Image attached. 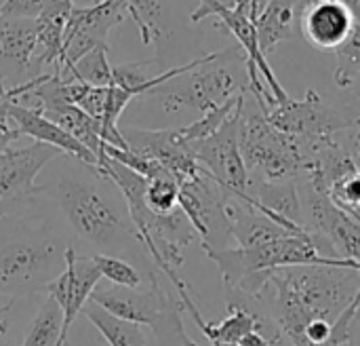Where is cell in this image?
Listing matches in <instances>:
<instances>
[{
	"instance_id": "484cf974",
	"label": "cell",
	"mask_w": 360,
	"mask_h": 346,
	"mask_svg": "<svg viewBox=\"0 0 360 346\" xmlns=\"http://www.w3.org/2000/svg\"><path fill=\"white\" fill-rule=\"evenodd\" d=\"M146 205L158 216H167L179 207V182L173 175H160L148 180L146 186Z\"/></svg>"
},
{
	"instance_id": "8992f818",
	"label": "cell",
	"mask_w": 360,
	"mask_h": 346,
	"mask_svg": "<svg viewBox=\"0 0 360 346\" xmlns=\"http://www.w3.org/2000/svg\"><path fill=\"white\" fill-rule=\"evenodd\" d=\"M70 245L49 233L0 247V296H27L49 290L65 268Z\"/></svg>"
},
{
	"instance_id": "e0dca14e",
	"label": "cell",
	"mask_w": 360,
	"mask_h": 346,
	"mask_svg": "<svg viewBox=\"0 0 360 346\" xmlns=\"http://www.w3.org/2000/svg\"><path fill=\"white\" fill-rule=\"evenodd\" d=\"M6 112L15 121V125H17L21 135L34 137L36 142L46 144V146H53V148L61 150L63 154L76 159L82 165H89V167H95V169L99 167V159L89 148H84L78 140H74L59 125H55L49 118H44L38 110L25 108L21 104H15V101L6 99Z\"/></svg>"
},
{
	"instance_id": "4fadbf2b",
	"label": "cell",
	"mask_w": 360,
	"mask_h": 346,
	"mask_svg": "<svg viewBox=\"0 0 360 346\" xmlns=\"http://www.w3.org/2000/svg\"><path fill=\"white\" fill-rule=\"evenodd\" d=\"M127 148L135 154L150 156L160 163L179 184L200 173V165L192 146L181 137L177 129H139L129 127L120 131Z\"/></svg>"
},
{
	"instance_id": "277c9868",
	"label": "cell",
	"mask_w": 360,
	"mask_h": 346,
	"mask_svg": "<svg viewBox=\"0 0 360 346\" xmlns=\"http://www.w3.org/2000/svg\"><path fill=\"white\" fill-rule=\"evenodd\" d=\"M209 260H213L221 273V279L228 290H236L245 279L257 273H270L285 266H304V264H329V266H354L352 260L335 258L331 247L310 233L291 235L255 247H224L209 249L205 247Z\"/></svg>"
},
{
	"instance_id": "836d02e7",
	"label": "cell",
	"mask_w": 360,
	"mask_h": 346,
	"mask_svg": "<svg viewBox=\"0 0 360 346\" xmlns=\"http://www.w3.org/2000/svg\"><path fill=\"white\" fill-rule=\"evenodd\" d=\"M2 2H4V0H0V6H2Z\"/></svg>"
},
{
	"instance_id": "d4e9b609",
	"label": "cell",
	"mask_w": 360,
	"mask_h": 346,
	"mask_svg": "<svg viewBox=\"0 0 360 346\" xmlns=\"http://www.w3.org/2000/svg\"><path fill=\"white\" fill-rule=\"evenodd\" d=\"M335 59L338 66L333 72V80L340 89H348L360 74V21L350 38L335 51Z\"/></svg>"
},
{
	"instance_id": "8fae6325",
	"label": "cell",
	"mask_w": 360,
	"mask_h": 346,
	"mask_svg": "<svg viewBox=\"0 0 360 346\" xmlns=\"http://www.w3.org/2000/svg\"><path fill=\"white\" fill-rule=\"evenodd\" d=\"M124 17V0H99L91 6H74L65 25L63 55L57 72H68L93 49H108L110 30L120 25Z\"/></svg>"
},
{
	"instance_id": "4316f807",
	"label": "cell",
	"mask_w": 360,
	"mask_h": 346,
	"mask_svg": "<svg viewBox=\"0 0 360 346\" xmlns=\"http://www.w3.org/2000/svg\"><path fill=\"white\" fill-rule=\"evenodd\" d=\"M42 11V0H4L0 6V23L34 21Z\"/></svg>"
},
{
	"instance_id": "603a6c76",
	"label": "cell",
	"mask_w": 360,
	"mask_h": 346,
	"mask_svg": "<svg viewBox=\"0 0 360 346\" xmlns=\"http://www.w3.org/2000/svg\"><path fill=\"white\" fill-rule=\"evenodd\" d=\"M91 258H93V262H95V266H97L101 279L108 281V283H112V285L135 288V290H137V288L146 281L143 273H141L135 264L127 262L124 258L105 256V254H93Z\"/></svg>"
},
{
	"instance_id": "ffe728a7",
	"label": "cell",
	"mask_w": 360,
	"mask_h": 346,
	"mask_svg": "<svg viewBox=\"0 0 360 346\" xmlns=\"http://www.w3.org/2000/svg\"><path fill=\"white\" fill-rule=\"evenodd\" d=\"M63 342H68V336L63 334L61 307L55 302V298L44 296V302L30 323L21 346H61Z\"/></svg>"
},
{
	"instance_id": "e575fe53",
	"label": "cell",
	"mask_w": 360,
	"mask_h": 346,
	"mask_svg": "<svg viewBox=\"0 0 360 346\" xmlns=\"http://www.w3.org/2000/svg\"><path fill=\"white\" fill-rule=\"evenodd\" d=\"M63 346H68V342H65V345H63Z\"/></svg>"
},
{
	"instance_id": "f1b7e54d",
	"label": "cell",
	"mask_w": 360,
	"mask_h": 346,
	"mask_svg": "<svg viewBox=\"0 0 360 346\" xmlns=\"http://www.w3.org/2000/svg\"><path fill=\"white\" fill-rule=\"evenodd\" d=\"M72 11H74V2L72 0H42V11H40L38 17L68 21Z\"/></svg>"
},
{
	"instance_id": "ba28073f",
	"label": "cell",
	"mask_w": 360,
	"mask_h": 346,
	"mask_svg": "<svg viewBox=\"0 0 360 346\" xmlns=\"http://www.w3.org/2000/svg\"><path fill=\"white\" fill-rule=\"evenodd\" d=\"M264 114L278 131L297 140L335 137L350 129L356 118V112L348 116L342 110L325 104V99L314 89H308L302 99L289 97L285 104H276Z\"/></svg>"
},
{
	"instance_id": "d6986e66",
	"label": "cell",
	"mask_w": 360,
	"mask_h": 346,
	"mask_svg": "<svg viewBox=\"0 0 360 346\" xmlns=\"http://www.w3.org/2000/svg\"><path fill=\"white\" fill-rule=\"evenodd\" d=\"M127 15L135 21L143 44H160L169 36V0H124Z\"/></svg>"
},
{
	"instance_id": "9a60e30c",
	"label": "cell",
	"mask_w": 360,
	"mask_h": 346,
	"mask_svg": "<svg viewBox=\"0 0 360 346\" xmlns=\"http://www.w3.org/2000/svg\"><path fill=\"white\" fill-rule=\"evenodd\" d=\"M359 19L344 0L308 2L300 15V32L306 42L323 53H335L354 32Z\"/></svg>"
},
{
	"instance_id": "52a82bcc",
	"label": "cell",
	"mask_w": 360,
	"mask_h": 346,
	"mask_svg": "<svg viewBox=\"0 0 360 346\" xmlns=\"http://www.w3.org/2000/svg\"><path fill=\"white\" fill-rule=\"evenodd\" d=\"M61 154V150L40 142L23 148H6L0 154V220L30 207L46 190L34 182L42 167Z\"/></svg>"
},
{
	"instance_id": "5b68a950",
	"label": "cell",
	"mask_w": 360,
	"mask_h": 346,
	"mask_svg": "<svg viewBox=\"0 0 360 346\" xmlns=\"http://www.w3.org/2000/svg\"><path fill=\"white\" fill-rule=\"evenodd\" d=\"M238 146L247 171L266 182H289L304 169L300 140L278 131L257 101L247 95L238 121Z\"/></svg>"
},
{
	"instance_id": "1f68e13d",
	"label": "cell",
	"mask_w": 360,
	"mask_h": 346,
	"mask_svg": "<svg viewBox=\"0 0 360 346\" xmlns=\"http://www.w3.org/2000/svg\"><path fill=\"white\" fill-rule=\"evenodd\" d=\"M352 11H354V15H356V19L360 21V0H344Z\"/></svg>"
},
{
	"instance_id": "6da1fadb",
	"label": "cell",
	"mask_w": 360,
	"mask_h": 346,
	"mask_svg": "<svg viewBox=\"0 0 360 346\" xmlns=\"http://www.w3.org/2000/svg\"><path fill=\"white\" fill-rule=\"evenodd\" d=\"M266 288H272V315L281 332L293 346H310L306 330L314 319L335 321L356 298L359 268L304 264L266 273Z\"/></svg>"
},
{
	"instance_id": "ac0fdd59",
	"label": "cell",
	"mask_w": 360,
	"mask_h": 346,
	"mask_svg": "<svg viewBox=\"0 0 360 346\" xmlns=\"http://www.w3.org/2000/svg\"><path fill=\"white\" fill-rule=\"evenodd\" d=\"M302 0H268L262 13L255 19L257 40L262 53L268 57L281 42L291 40L300 30Z\"/></svg>"
},
{
	"instance_id": "d6a6232c",
	"label": "cell",
	"mask_w": 360,
	"mask_h": 346,
	"mask_svg": "<svg viewBox=\"0 0 360 346\" xmlns=\"http://www.w3.org/2000/svg\"><path fill=\"white\" fill-rule=\"evenodd\" d=\"M302 2H304V6H306L308 2H316V0H302Z\"/></svg>"
},
{
	"instance_id": "3957f363",
	"label": "cell",
	"mask_w": 360,
	"mask_h": 346,
	"mask_svg": "<svg viewBox=\"0 0 360 346\" xmlns=\"http://www.w3.org/2000/svg\"><path fill=\"white\" fill-rule=\"evenodd\" d=\"M247 55L240 47H230L198 57L190 70L154 87L141 99H156L162 110L171 114L181 110L205 114L247 93Z\"/></svg>"
},
{
	"instance_id": "2e32d148",
	"label": "cell",
	"mask_w": 360,
	"mask_h": 346,
	"mask_svg": "<svg viewBox=\"0 0 360 346\" xmlns=\"http://www.w3.org/2000/svg\"><path fill=\"white\" fill-rule=\"evenodd\" d=\"M99 281H101V275H99L93 258L78 256L74 247H68L65 268L46 290V296L55 298V302L61 307L65 336H68V330L72 328V323L76 321V317L82 313L84 304L91 300V294Z\"/></svg>"
},
{
	"instance_id": "cb8c5ba5",
	"label": "cell",
	"mask_w": 360,
	"mask_h": 346,
	"mask_svg": "<svg viewBox=\"0 0 360 346\" xmlns=\"http://www.w3.org/2000/svg\"><path fill=\"white\" fill-rule=\"evenodd\" d=\"M243 95H245V93H243ZM243 95H238V97L226 101L224 106H217V108L205 112L198 121H194V123H190V125H186V127H179L181 137H184L188 144H196V142L207 140L209 135H213V133H215V131L234 114V110L238 108Z\"/></svg>"
},
{
	"instance_id": "44dd1931",
	"label": "cell",
	"mask_w": 360,
	"mask_h": 346,
	"mask_svg": "<svg viewBox=\"0 0 360 346\" xmlns=\"http://www.w3.org/2000/svg\"><path fill=\"white\" fill-rule=\"evenodd\" d=\"M82 313L86 315V319L95 326V330L105 338V342L110 346H148V340L139 326L108 315L103 309H99L91 300L84 304Z\"/></svg>"
},
{
	"instance_id": "5bb4252c",
	"label": "cell",
	"mask_w": 360,
	"mask_h": 346,
	"mask_svg": "<svg viewBox=\"0 0 360 346\" xmlns=\"http://www.w3.org/2000/svg\"><path fill=\"white\" fill-rule=\"evenodd\" d=\"M209 15H215L221 25L236 38L238 47L243 49V53L247 55V63H251L262 80H266V87L270 89V93L274 95L276 104H285L291 95L285 91V87L278 82L274 70L270 68L268 63V57L262 53L259 49V40H257V30H255V23L253 19L247 15V13H240L236 8H226V6H219V4H213L209 0H198V6L190 13V21L198 23L202 21L205 17Z\"/></svg>"
},
{
	"instance_id": "7a4b0ae2",
	"label": "cell",
	"mask_w": 360,
	"mask_h": 346,
	"mask_svg": "<svg viewBox=\"0 0 360 346\" xmlns=\"http://www.w3.org/2000/svg\"><path fill=\"white\" fill-rule=\"evenodd\" d=\"M55 194L68 226L80 241L93 247L95 254L118 258L120 254L137 256L148 285L158 283L160 271L148 258L129 211L120 209V205L99 186L97 180L65 173L57 182Z\"/></svg>"
},
{
	"instance_id": "9c48e42d",
	"label": "cell",
	"mask_w": 360,
	"mask_h": 346,
	"mask_svg": "<svg viewBox=\"0 0 360 346\" xmlns=\"http://www.w3.org/2000/svg\"><path fill=\"white\" fill-rule=\"evenodd\" d=\"M226 203L228 190L205 169L179 184V209L190 220L196 237H200L202 249H221V243L230 237Z\"/></svg>"
},
{
	"instance_id": "7c38bea8",
	"label": "cell",
	"mask_w": 360,
	"mask_h": 346,
	"mask_svg": "<svg viewBox=\"0 0 360 346\" xmlns=\"http://www.w3.org/2000/svg\"><path fill=\"white\" fill-rule=\"evenodd\" d=\"M91 302L103 309L108 315L139 328H154L169 311L177 307L184 309L181 300L165 292L160 283L150 285L146 292H137L135 288H120L99 281L91 294Z\"/></svg>"
},
{
	"instance_id": "7402d4cb",
	"label": "cell",
	"mask_w": 360,
	"mask_h": 346,
	"mask_svg": "<svg viewBox=\"0 0 360 346\" xmlns=\"http://www.w3.org/2000/svg\"><path fill=\"white\" fill-rule=\"evenodd\" d=\"M65 80H78L91 87L112 85V63L108 61V49H93L82 59H78L68 72H59Z\"/></svg>"
},
{
	"instance_id": "d590c367",
	"label": "cell",
	"mask_w": 360,
	"mask_h": 346,
	"mask_svg": "<svg viewBox=\"0 0 360 346\" xmlns=\"http://www.w3.org/2000/svg\"><path fill=\"white\" fill-rule=\"evenodd\" d=\"M63 345H65V342H63ZM63 345H61V346H63Z\"/></svg>"
},
{
	"instance_id": "83f0119b",
	"label": "cell",
	"mask_w": 360,
	"mask_h": 346,
	"mask_svg": "<svg viewBox=\"0 0 360 346\" xmlns=\"http://www.w3.org/2000/svg\"><path fill=\"white\" fill-rule=\"evenodd\" d=\"M2 89H4V85H0V154H2L6 148H11V144H13L15 140L21 137V133H19L15 121H13V118L8 116V112H6V97L2 95Z\"/></svg>"
},
{
	"instance_id": "f546056e",
	"label": "cell",
	"mask_w": 360,
	"mask_h": 346,
	"mask_svg": "<svg viewBox=\"0 0 360 346\" xmlns=\"http://www.w3.org/2000/svg\"><path fill=\"white\" fill-rule=\"evenodd\" d=\"M13 304H15V298H11L6 304H2L0 307V346H4V340H6V332H8V323L4 321V315L13 309Z\"/></svg>"
},
{
	"instance_id": "4dcf8cb0",
	"label": "cell",
	"mask_w": 360,
	"mask_h": 346,
	"mask_svg": "<svg viewBox=\"0 0 360 346\" xmlns=\"http://www.w3.org/2000/svg\"><path fill=\"white\" fill-rule=\"evenodd\" d=\"M268 4V0H251V15H253V23L257 19V15L262 13V8Z\"/></svg>"
},
{
	"instance_id": "30bf717a",
	"label": "cell",
	"mask_w": 360,
	"mask_h": 346,
	"mask_svg": "<svg viewBox=\"0 0 360 346\" xmlns=\"http://www.w3.org/2000/svg\"><path fill=\"white\" fill-rule=\"evenodd\" d=\"M245 95L238 108L234 110V114L213 135L196 144H190L198 165L232 197H245L249 188V178H251V173L245 167L240 146H238V121H240Z\"/></svg>"
}]
</instances>
